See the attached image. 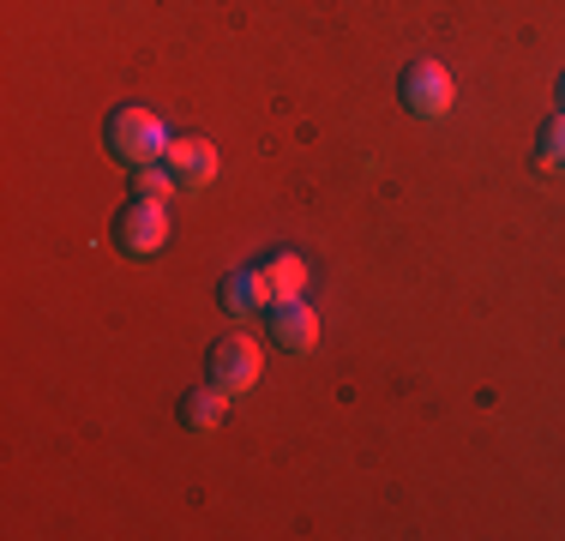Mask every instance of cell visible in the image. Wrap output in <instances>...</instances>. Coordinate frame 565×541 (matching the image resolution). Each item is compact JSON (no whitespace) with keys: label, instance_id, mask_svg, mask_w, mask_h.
<instances>
[{"label":"cell","instance_id":"1","mask_svg":"<svg viewBox=\"0 0 565 541\" xmlns=\"http://www.w3.org/2000/svg\"><path fill=\"white\" fill-rule=\"evenodd\" d=\"M169 139H174V132L163 127V115L145 108V103L109 108V127H103V145H109L115 162H127V169H151V162H163Z\"/></svg>","mask_w":565,"mask_h":541},{"label":"cell","instance_id":"2","mask_svg":"<svg viewBox=\"0 0 565 541\" xmlns=\"http://www.w3.org/2000/svg\"><path fill=\"white\" fill-rule=\"evenodd\" d=\"M115 247L127 259H157L169 247V199H127L115 216Z\"/></svg>","mask_w":565,"mask_h":541},{"label":"cell","instance_id":"3","mask_svg":"<svg viewBox=\"0 0 565 541\" xmlns=\"http://www.w3.org/2000/svg\"><path fill=\"white\" fill-rule=\"evenodd\" d=\"M403 108L422 120H446L451 103H457V78L446 73V61H434V54H422V61L403 66Z\"/></svg>","mask_w":565,"mask_h":541},{"label":"cell","instance_id":"4","mask_svg":"<svg viewBox=\"0 0 565 541\" xmlns=\"http://www.w3.org/2000/svg\"><path fill=\"white\" fill-rule=\"evenodd\" d=\"M205 373H211V385H223V391H253L259 385V373H265V349H259V337H247V331H228L211 343V356H205Z\"/></svg>","mask_w":565,"mask_h":541},{"label":"cell","instance_id":"5","mask_svg":"<svg viewBox=\"0 0 565 541\" xmlns=\"http://www.w3.org/2000/svg\"><path fill=\"white\" fill-rule=\"evenodd\" d=\"M169 169L181 174V187H211L217 181V169H223V157H217V145L211 139H199V132H181V139H169Z\"/></svg>","mask_w":565,"mask_h":541},{"label":"cell","instance_id":"6","mask_svg":"<svg viewBox=\"0 0 565 541\" xmlns=\"http://www.w3.org/2000/svg\"><path fill=\"white\" fill-rule=\"evenodd\" d=\"M271 337H277V349H289V356H307V349L319 343V307L313 301L271 307Z\"/></svg>","mask_w":565,"mask_h":541},{"label":"cell","instance_id":"7","mask_svg":"<svg viewBox=\"0 0 565 541\" xmlns=\"http://www.w3.org/2000/svg\"><path fill=\"white\" fill-rule=\"evenodd\" d=\"M217 301L228 307L235 319H253V314H271V289H265V270L259 265H247V270H235V277L217 289Z\"/></svg>","mask_w":565,"mask_h":541},{"label":"cell","instance_id":"8","mask_svg":"<svg viewBox=\"0 0 565 541\" xmlns=\"http://www.w3.org/2000/svg\"><path fill=\"white\" fill-rule=\"evenodd\" d=\"M259 270H265V289H271V307L307 301V259L301 253H271V259H259Z\"/></svg>","mask_w":565,"mask_h":541},{"label":"cell","instance_id":"9","mask_svg":"<svg viewBox=\"0 0 565 541\" xmlns=\"http://www.w3.org/2000/svg\"><path fill=\"white\" fill-rule=\"evenodd\" d=\"M228 403H235V391H223V385H193L181 397V422L193 427V433H217L228 422Z\"/></svg>","mask_w":565,"mask_h":541},{"label":"cell","instance_id":"10","mask_svg":"<svg viewBox=\"0 0 565 541\" xmlns=\"http://www.w3.org/2000/svg\"><path fill=\"white\" fill-rule=\"evenodd\" d=\"M132 187H139L145 199H174L181 193V174H174L169 162H151V169H132Z\"/></svg>","mask_w":565,"mask_h":541},{"label":"cell","instance_id":"11","mask_svg":"<svg viewBox=\"0 0 565 541\" xmlns=\"http://www.w3.org/2000/svg\"><path fill=\"white\" fill-rule=\"evenodd\" d=\"M535 145H542V162H547V169H565V108L547 120L542 132H535Z\"/></svg>","mask_w":565,"mask_h":541},{"label":"cell","instance_id":"12","mask_svg":"<svg viewBox=\"0 0 565 541\" xmlns=\"http://www.w3.org/2000/svg\"><path fill=\"white\" fill-rule=\"evenodd\" d=\"M559 108H565V73H559Z\"/></svg>","mask_w":565,"mask_h":541}]
</instances>
